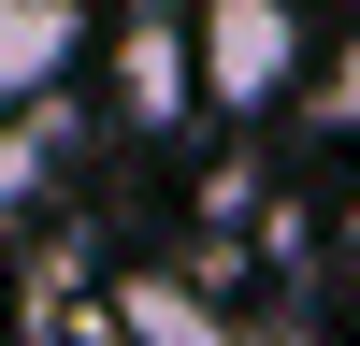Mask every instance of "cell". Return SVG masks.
Segmentation results:
<instances>
[{
  "label": "cell",
  "instance_id": "4",
  "mask_svg": "<svg viewBox=\"0 0 360 346\" xmlns=\"http://www.w3.org/2000/svg\"><path fill=\"white\" fill-rule=\"evenodd\" d=\"M115 86H130V130H173V115H188V29H130Z\"/></svg>",
  "mask_w": 360,
  "mask_h": 346
},
{
  "label": "cell",
  "instance_id": "5",
  "mask_svg": "<svg viewBox=\"0 0 360 346\" xmlns=\"http://www.w3.org/2000/svg\"><path fill=\"white\" fill-rule=\"evenodd\" d=\"M29 188H44V144H29V115H0V217H15Z\"/></svg>",
  "mask_w": 360,
  "mask_h": 346
},
{
  "label": "cell",
  "instance_id": "2",
  "mask_svg": "<svg viewBox=\"0 0 360 346\" xmlns=\"http://www.w3.org/2000/svg\"><path fill=\"white\" fill-rule=\"evenodd\" d=\"M86 58V0H0V115H29Z\"/></svg>",
  "mask_w": 360,
  "mask_h": 346
},
{
  "label": "cell",
  "instance_id": "1",
  "mask_svg": "<svg viewBox=\"0 0 360 346\" xmlns=\"http://www.w3.org/2000/svg\"><path fill=\"white\" fill-rule=\"evenodd\" d=\"M288 86H303V15H288V0H202L188 15V101L274 115Z\"/></svg>",
  "mask_w": 360,
  "mask_h": 346
},
{
  "label": "cell",
  "instance_id": "3",
  "mask_svg": "<svg viewBox=\"0 0 360 346\" xmlns=\"http://www.w3.org/2000/svg\"><path fill=\"white\" fill-rule=\"evenodd\" d=\"M115 332H130V346H217L231 317L202 303L188 274H130V288H115Z\"/></svg>",
  "mask_w": 360,
  "mask_h": 346
}]
</instances>
